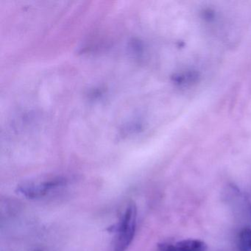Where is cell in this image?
<instances>
[{
	"label": "cell",
	"mask_w": 251,
	"mask_h": 251,
	"mask_svg": "<svg viewBox=\"0 0 251 251\" xmlns=\"http://www.w3.org/2000/svg\"></svg>",
	"instance_id": "5"
},
{
	"label": "cell",
	"mask_w": 251,
	"mask_h": 251,
	"mask_svg": "<svg viewBox=\"0 0 251 251\" xmlns=\"http://www.w3.org/2000/svg\"><path fill=\"white\" fill-rule=\"evenodd\" d=\"M159 251H205L207 245L199 239H184L176 243H161L158 245Z\"/></svg>",
	"instance_id": "3"
},
{
	"label": "cell",
	"mask_w": 251,
	"mask_h": 251,
	"mask_svg": "<svg viewBox=\"0 0 251 251\" xmlns=\"http://www.w3.org/2000/svg\"><path fill=\"white\" fill-rule=\"evenodd\" d=\"M136 205L133 202H130L117 226L118 235L116 240L114 251H126L130 246L136 230Z\"/></svg>",
	"instance_id": "1"
},
{
	"label": "cell",
	"mask_w": 251,
	"mask_h": 251,
	"mask_svg": "<svg viewBox=\"0 0 251 251\" xmlns=\"http://www.w3.org/2000/svg\"><path fill=\"white\" fill-rule=\"evenodd\" d=\"M64 180L53 179L39 184H25L17 188V192L29 199H38L46 195L52 189L62 186Z\"/></svg>",
	"instance_id": "2"
},
{
	"label": "cell",
	"mask_w": 251,
	"mask_h": 251,
	"mask_svg": "<svg viewBox=\"0 0 251 251\" xmlns=\"http://www.w3.org/2000/svg\"><path fill=\"white\" fill-rule=\"evenodd\" d=\"M239 247L240 251H251V227H244L241 230Z\"/></svg>",
	"instance_id": "4"
}]
</instances>
